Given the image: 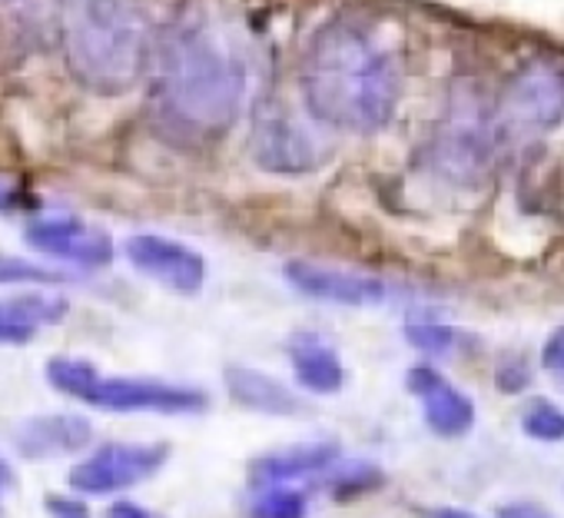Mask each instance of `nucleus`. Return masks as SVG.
<instances>
[{"instance_id": "11", "label": "nucleus", "mask_w": 564, "mask_h": 518, "mask_svg": "<svg viewBox=\"0 0 564 518\" xmlns=\"http://www.w3.org/2000/svg\"><path fill=\"white\" fill-rule=\"evenodd\" d=\"M286 280L296 293L319 300V303H336V306H376L389 296V287L376 277L346 273L336 267L310 263V259H290Z\"/></svg>"}, {"instance_id": "29", "label": "nucleus", "mask_w": 564, "mask_h": 518, "mask_svg": "<svg viewBox=\"0 0 564 518\" xmlns=\"http://www.w3.org/2000/svg\"><path fill=\"white\" fill-rule=\"evenodd\" d=\"M422 518H481V515L465 511V508H448V505H442V508H425Z\"/></svg>"}, {"instance_id": "4", "label": "nucleus", "mask_w": 564, "mask_h": 518, "mask_svg": "<svg viewBox=\"0 0 564 518\" xmlns=\"http://www.w3.org/2000/svg\"><path fill=\"white\" fill-rule=\"evenodd\" d=\"M501 147L495 104L475 84H458L429 147L435 173L448 183L471 186L491 170Z\"/></svg>"}, {"instance_id": "30", "label": "nucleus", "mask_w": 564, "mask_h": 518, "mask_svg": "<svg viewBox=\"0 0 564 518\" xmlns=\"http://www.w3.org/2000/svg\"><path fill=\"white\" fill-rule=\"evenodd\" d=\"M14 206H18V193L0 183V213H11Z\"/></svg>"}, {"instance_id": "15", "label": "nucleus", "mask_w": 564, "mask_h": 518, "mask_svg": "<svg viewBox=\"0 0 564 518\" xmlns=\"http://www.w3.org/2000/svg\"><path fill=\"white\" fill-rule=\"evenodd\" d=\"M223 386L236 406L259 412V416L290 419V416L303 412V399L286 382L262 373V369H252V366H226Z\"/></svg>"}, {"instance_id": "22", "label": "nucleus", "mask_w": 564, "mask_h": 518, "mask_svg": "<svg viewBox=\"0 0 564 518\" xmlns=\"http://www.w3.org/2000/svg\"><path fill=\"white\" fill-rule=\"evenodd\" d=\"M521 432L534 442H564V409L547 399H531L521 412Z\"/></svg>"}, {"instance_id": "24", "label": "nucleus", "mask_w": 564, "mask_h": 518, "mask_svg": "<svg viewBox=\"0 0 564 518\" xmlns=\"http://www.w3.org/2000/svg\"><path fill=\"white\" fill-rule=\"evenodd\" d=\"M531 386V369L524 359H508L501 369H498V389L508 392V396H518Z\"/></svg>"}, {"instance_id": "12", "label": "nucleus", "mask_w": 564, "mask_h": 518, "mask_svg": "<svg viewBox=\"0 0 564 518\" xmlns=\"http://www.w3.org/2000/svg\"><path fill=\"white\" fill-rule=\"evenodd\" d=\"M405 389L422 402V419L425 425L442 435V439H462L475 425V402L452 386L438 369L432 366H412L405 373Z\"/></svg>"}, {"instance_id": "7", "label": "nucleus", "mask_w": 564, "mask_h": 518, "mask_svg": "<svg viewBox=\"0 0 564 518\" xmlns=\"http://www.w3.org/2000/svg\"><path fill=\"white\" fill-rule=\"evenodd\" d=\"M170 458V445L163 442H107L84 455L67 482L77 495H117L147 478H153Z\"/></svg>"}, {"instance_id": "9", "label": "nucleus", "mask_w": 564, "mask_h": 518, "mask_svg": "<svg viewBox=\"0 0 564 518\" xmlns=\"http://www.w3.org/2000/svg\"><path fill=\"white\" fill-rule=\"evenodd\" d=\"M127 263L143 273L147 280L160 283L176 296H196L206 283V259L193 246L160 236V233H137L123 242Z\"/></svg>"}, {"instance_id": "3", "label": "nucleus", "mask_w": 564, "mask_h": 518, "mask_svg": "<svg viewBox=\"0 0 564 518\" xmlns=\"http://www.w3.org/2000/svg\"><path fill=\"white\" fill-rule=\"evenodd\" d=\"M61 37L80 84L123 94L150 67V0H61Z\"/></svg>"}, {"instance_id": "5", "label": "nucleus", "mask_w": 564, "mask_h": 518, "mask_svg": "<svg viewBox=\"0 0 564 518\" xmlns=\"http://www.w3.org/2000/svg\"><path fill=\"white\" fill-rule=\"evenodd\" d=\"M501 143H528L564 120V61L534 57L514 71L495 100Z\"/></svg>"}, {"instance_id": "8", "label": "nucleus", "mask_w": 564, "mask_h": 518, "mask_svg": "<svg viewBox=\"0 0 564 518\" xmlns=\"http://www.w3.org/2000/svg\"><path fill=\"white\" fill-rule=\"evenodd\" d=\"M104 412H153V416H196L206 412L209 396L196 386L147 379V376H104L84 399Z\"/></svg>"}, {"instance_id": "13", "label": "nucleus", "mask_w": 564, "mask_h": 518, "mask_svg": "<svg viewBox=\"0 0 564 518\" xmlns=\"http://www.w3.org/2000/svg\"><path fill=\"white\" fill-rule=\"evenodd\" d=\"M94 425L77 412H44L31 416L14 429V449L31 462H51L61 455H77L90 445Z\"/></svg>"}, {"instance_id": "23", "label": "nucleus", "mask_w": 564, "mask_h": 518, "mask_svg": "<svg viewBox=\"0 0 564 518\" xmlns=\"http://www.w3.org/2000/svg\"><path fill=\"white\" fill-rule=\"evenodd\" d=\"M14 283H21V287H47V283H64V277L47 270V267L31 263V259L0 252V287H14Z\"/></svg>"}, {"instance_id": "25", "label": "nucleus", "mask_w": 564, "mask_h": 518, "mask_svg": "<svg viewBox=\"0 0 564 518\" xmlns=\"http://www.w3.org/2000/svg\"><path fill=\"white\" fill-rule=\"evenodd\" d=\"M541 366L564 386V326H557L541 346Z\"/></svg>"}, {"instance_id": "21", "label": "nucleus", "mask_w": 564, "mask_h": 518, "mask_svg": "<svg viewBox=\"0 0 564 518\" xmlns=\"http://www.w3.org/2000/svg\"><path fill=\"white\" fill-rule=\"evenodd\" d=\"M382 482H386V475H382L379 465H372V462H349L343 468H336V465L329 468L326 488H329V495L336 501H352L359 495H369V492L382 488Z\"/></svg>"}, {"instance_id": "14", "label": "nucleus", "mask_w": 564, "mask_h": 518, "mask_svg": "<svg viewBox=\"0 0 564 518\" xmlns=\"http://www.w3.org/2000/svg\"><path fill=\"white\" fill-rule=\"evenodd\" d=\"M339 462V442L323 439V442H300V445H286L265 452L259 458H252L249 465V482L256 488L262 485H290L310 475H323Z\"/></svg>"}, {"instance_id": "10", "label": "nucleus", "mask_w": 564, "mask_h": 518, "mask_svg": "<svg viewBox=\"0 0 564 518\" xmlns=\"http://www.w3.org/2000/svg\"><path fill=\"white\" fill-rule=\"evenodd\" d=\"M24 239L34 252L80 270H104L113 259V239L77 216H37L28 223Z\"/></svg>"}, {"instance_id": "6", "label": "nucleus", "mask_w": 564, "mask_h": 518, "mask_svg": "<svg viewBox=\"0 0 564 518\" xmlns=\"http://www.w3.org/2000/svg\"><path fill=\"white\" fill-rule=\"evenodd\" d=\"M249 153L262 170L282 173V176L313 173L326 160V150L316 130L303 117H296V110L286 104H262L256 110Z\"/></svg>"}, {"instance_id": "26", "label": "nucleus", "mask_w": 564, "mask_h": 518, "mask_svg": "<svg viewBox=\"0 0 564 518\" xmlns=\"http://www.w3.org/2000/svg\"><path fill=\"white\" fill-rule=\"evenodd\" d=\"M44 505H47L51 518H94L87 501L77 498V495H47Z\"/></svg>"}, {"instance_id": "19", "label": "nucleus", "mask_w": 564, "mask_h": 518, "mask_svg": "<svg viewBox=\"0 0 564 518\" xmlns=\"http://www.w3.org/2000/svg\"><path fill=\"white\" fill-rule=\"evenodd\" d=\"M97 379H100V369L90 359H77V356L47 359V382H51V389H57L67 399L84 402Z\"/></svg>"}, {"instance_id": "20", "label": "nucleus", "mask_w": 564, "mask_h": 518, "mask_svg": "<svg viewBox=\"0 0 564 518\" xmlns=\"http://www.w3.org/2000/svg\"><path fill=\"white\" fill-rule=\"evenodd\" d=\"M310 498L293 485H262L249 501V518H306Z\"/></svg>"}, {"instance_id": "2", "label": "nucleus", "mask_w": 564, "mask_h": 518, "mask_svg": "<svg viewBox=\"0 0 564 518\" xmlns=\"http://www.w3.org/2000/svg\"><path fill=\"white\" fill-rule=\"evenodd\" d=\"M303 100L316 123L346 133H379L402 100V61L382 31L362 18L326 21L303 57Z\"/></svg>"}, {"instance_id": "1", "label": "nucleus", "mask_w": 564, "mask_h": 518, "mask_svg": "<svg viewBox=\"0 0 564 518\" xmlns=\"http://www.w3.org/2000/svg\"><path fill=\"white\" fill-rule=\"evenodd\" d=\"M150 67L170 120L199 137L226 133L249 94L246 44L213 0H180L153 34Z\"/></svg>"}, {"instance_id": "27", "label": "nucleus", "mask_w": 564, "mask_h": 518, "mask_svg": "<svg viewBox=\"0 0 564 518\" xmlns=\"http://www.w3.org/2000/svg\"><path fill=\"white\" fill-rule=\"evenodd\" d=\"M107 518H160V515H153L150 508L137 505V501H130V498H120V501H113V505L107 508Z\"/></svg>"}, {"instance_id": "16", "label": "nucleus", "mask_w": 564, "mask_h": 518, "mask_svg": "<svg viewBox=\"0 0 564 518\" xmlns=\"http://www.w3.org/2000/svg\"><path fill=\"white\" fill-rule=\"evenodd\" d=\"M70 303L64 296H14L0 300V346H28L44 326H57Z\"/></svg>"}, {"instance_id": "31", "label": "nucleus", "mask_w": 564, "mask_h": 518, "mask_svg": "<svg viewBox=\"0 0 564 518\" xmlns=\"http://www.w3.org/2000/svg\"><path fill=\"white\" fill-rule=\"evenodd\" d=\"M11 482H14V472H11V465L4 458H0V492H4Z\"/></svg>"}, {"instance_id": "18", "label": "nucleus", "mask_w": 564, "mask_h": 518, "mask_svg": "<svg viewBox=\"0 0 564 518\" xmlns=\"http://www.w3.org/2000/svg\"><path fill=\"white\" fill-rule=\"evenodd\" d=\"M402 333H405L409 346L425 353V356H445V353L455 349V339H458L455 326H448L435 310H425V306L409 310Z\"/></svg>"}, {"instance_id": "17", "label": "nucleus", "mask_w": 564, "mask_h": 518, "mask_svg": "<svg viewBox=\"0 0 564 518\" xmlns=\"http://www.w3.org/2000/svg\"><path fill=\"white\" fill-rule=\"evenodd\" d=\"M290 363L296 382L313 396H336L346 386V366L339 353L313 333H300L290 343Z\"/></svg>"}, {"instance_id": "28", "label": "nucleus", "mask_w": 564, "mask_h": 518, "mask_svg": "<svg viewBox=\"0 0 564 518\" xmlns=\"http://www.w3.org/2000/svg\"><path fill=\"white\" fill-rule=\"evenodd\" d=\"M498 515H501V518H551L544 508H538V505H531V501H511V505H505Z\"/></svg>"}]
</instances>
